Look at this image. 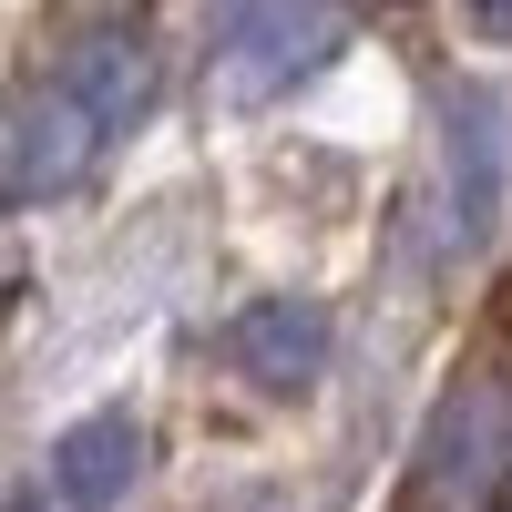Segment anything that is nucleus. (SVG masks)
<instances>
[{
  "mask_svg": "<svg viewBox=\"0 0 512 512\" xmlns=\"http://www.w3.org/2000/svg\"><path fill=\"white\" fill-rule=\"evenodd\" d=\"M236 369L256 379V390H308V379L328 369V308H308V297H267V308L236 318Z\"/></svg>",
  "mask_w": 512,
  "mask_h": 512,
  "instance_id": "obj_4",
  "label": "nucleus"
},
{
  "mask_svg": "<svg viewBox=\"0 0 512 512\" xmlns=\"http://www.w3.org/2000/svg\"><path fill=\"white\" fill-rule=\"evenodd\" d=\"M472 21H482L492 41H512V0H472Z\"/></svg>",
  "mask_w": 512,
  "mask_h": 512,
  "instance_id": "obj_6",
  "label": "nucleus"
},
{
  "mask_svg": "<svg viewBox=\"0 0 512 512\" xmlns=\"http://www.w3.org/2000/svg\"><path fill=\"white\" fill-rule=\"evenodd\" d=\"M502 512H512V472H502Z\"/></svg>",
  "mask_w": 512,
  "mask_h": 512,
  "instance_id": "obj_7",
  "label": "nucleus"
},
{
  "mask_svg": "<svg viewBox=\"0 0 512 512\" xmlns=\"http://www.w3.org/2000/svg\"><path fill=\"white\" fill-rule=\"evenodd\" d=\"M134 472H144V431H134V410H93V420L62 441V461H52V482H62L72 512H113L123 492H134Z\"/></svg>",
  "mask_w": 512,
  "mask_h": 512,
  "instance_id": "obj_5",
  "label": "nucleus"
},
{
  "mask_svg": "<svg viewBox=\"0 0 512 512\" xmlns=\"http://www.w3.org/2000/svg\"><path fill=\"white\" fill-rule=\"evenodd\" d=\"M502 185H512V113L492 82H451L441 93V195H451V246L472 256L502 226Z\"/></svg>",
  "mask_w": 512,
  "mask_h": 512,
  "instance_id": "obj_1",
  "label": "nucleus"
},
{
  "mask_svg": "<svg viewBox=\"0 0 512 512\" xmlns=\"http://www.w3.org/2000/svg\"><path fill=\"white\" fill-rule=\"evenodd\" d=\"M11 512H41V502H11Z\"/></svg>",
  "mask_w": 512,
  "mask_h": 512,
  "instance_id": "obj_8",
  "label": "nucleus"
},
{
  "mask_svg": "<svg viewBox=\"0 0 512 512\" xmlns=\"http://www.w3.org/2000/svg\"><path fill=\"white\" fill-rule=\"evenodd\" d=\"M226 52H236V72L256 82V93H277V82L328 62V11H318V0H236Z\"/></svg>",
  "mask_w": 512,
  "mask_h": 512,
  "instance_id": "obj_3",
  "label": "nucleus"
},
{
  "mask_svg": "<svg viewBox=\"0 0 512 512\" xmlns=\"http://www.w3.org/2000/svg\"><path fill=\"white\" fill-rule=\"evenodd\" d=\"M502 472H512V400H502V379H461L451 410L431 420V451H420V502L472 512L502 492Z\"/></svg>",
  "mask_w": 512,
  "mask_h": 512,
  "instance_id": "obj_2",
  "label": "nucleus"
}]
</instances>
